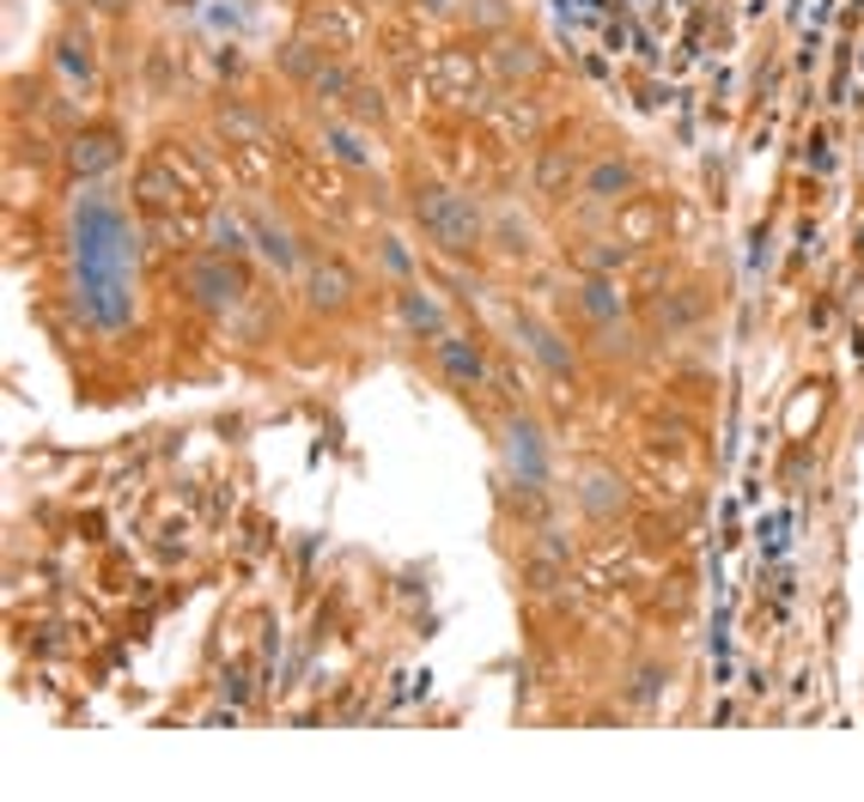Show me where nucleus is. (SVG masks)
<instances>
[{
	"mask_svg": "<svg viewBox=\"0 0 864 802\" xmlns=\"http://www.w3.org/2000/svg\"><path fill=\"white\" fill-rule=\"evenodd\" d=\"M524 340H530V347H536V359H542V365H555V371H567V347H560V335H555V328H548V323H536V316H524Z\"/></svg>",
	"mask_w": 864,
	"mask_h": 802,
	"instance_id": "20e7f679",
	"label": "nucleus"
},
{
	"mask_svg": "<svg viewBox=\"0 0 864 802\" xmlns=\"http://www.w3.org/2000/svg\"><path fill=\"white\" fill-rule=\"evenodd\" d=\"M506 462H512V474H518L524 486H542L548 481V456H542L536 425H512V432H506Z\"/></svg>",
	"mask_w": 864,
	"mask_h": 802,
	"instance_id": "f03ea898",
	"label": "nucleus"
},
{
	"mask_svg": "<svg viewBox=\"0 0 864 802\" xmlns=\"http://www.w3.org/2000/svg\"><path fill=\"white\" fill-rule=\"evenodd\" d=\"M414 213H420V225L432 231L439 250H470V243H475V207L457 201L451 189H426L414 201Z\"/></svg>",
	"mask_w": 864,
	"mask_h": 802,
	"instance_id": "f257e3e1",
	"label": "nucleus"
},
{
	"mask_svg": "<svg viewBox=\"0 0 864 802\" xmlns=\"http://www.w3.org/2000/svg\"><path fill=\"white\" fill-rule=\"evenodd\" d=\"M250 225H256V243H262V250H268L281 267H293V262H298L293 238H286V231H274V225H268V213H250Z\"/></svg>",
	"mask_w": 864,
	"mask_h": 802,
	"instance_id": "39448f33",
	"label": "nucleus"
},
{
	"mask_svg": "<svg viewBox=\"0 0 864 802\" xmlns=\"http://www.w3.org/2000/svg\"><path fill=\"white\" fill-rule=\"evenodd\" d=\"M439 359H445V371L457 377V383H482V371H487L482 352H475L463 335H445V340H439Z\"/></svg>",
	"mask_w": 864,
	"mask_h": 802,
	"instance_id": "7ed1b4c3",
	"label": "nucleus"
},
{
	"mask_svg": "<svg viewBox=\"0 0 864 802\" xmlns=\"http://www.w3.org/2000/svg\"><path fill=\"white\" fill-rule=\"evenodd\" d=\"M591 189H597V194H609V189H628V170H621V165H603V170H597V177H591Z\"/></svg>",
	"mask_w": 864,
	"mask_h": 802,
	"instance_id": "0eeeda50",
	"label": "nucleus"
},
{
	"mask_svg": "<svg viewBox=\"0 0 864 802\" xmlns=\"http://www.w3.org/2000/svg\"><path fill=\"white\" fill-rule=\"evenodd\" d=\"M408 323H414V328H439L445 316H439V304H432V298H408Z\"/></svg>",
	"mask_w": 864,
	"mask_h": 802,
	"instance_id": "423d86ee",
	"label": "nucleus"
}]
</instances>
